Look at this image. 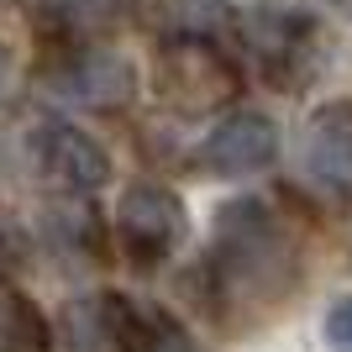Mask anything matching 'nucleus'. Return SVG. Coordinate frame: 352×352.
Masks as SVG:
<instances>
[{"label":"nucleus","instance_id":"1","mask_svg":"<svg viewBox=\"0 0 352 352\" xmlns=\"http://www.w3.org/2000/svg\"><path fill=\"white\" fill-rule=\"evenodd\" d=\"M206 279L221 321L236 310L268 316L300 284V236L268 200H232L216 216V248L206 258Z\"/></svg>","mask_w":352,"mask_h":352},{"label":"nucleus","instance_id":"2","mask_svg":"<svg viewBox=\"0 0 352 352\" xmlns=\"http://www.w3.org/2000/svg\"><path fill=\"white\" fill-rule=\"evenodd\" d=\"M242 89V74L226 58V47L206 32H174L163 37L158 53H153V95H158L168 111H184V116H200V111H221L226 100H236Z\"/></svg>","mask_w":352,"mask_h":352},{"label":"nucleus","instance_id":"3","mask_svg":"<svg viewBox=\"0 0 352 352\" xmlns=\"http://www.w3.org/2000/svg\"><path fill=\"white\" fill-rule=\"evenodd\" d=\"M168 337V321L126 294H79L58 316L63 352H158Z\"/></svg>","mask_w":352,"mask_h":352},{"label":"nucleus","instance_id":"4","mask_svg":"<svg viewBox=\"0 0 352 352\" xmlns=\"http://www.w3.org/2000/svg\"><path fill=\"white\" fill-rule=\"evenodd\" d=\"M43 85L53 100L79 105V111H126L137 100V69L126 53L105 43H63L58 58L43 69Z\"/></svg>","mask_w":352,"mask_h":352},{"label":"nucleus","instance_id":"5","mask_svg":"<svg viewBox=\"0 0 352 352\" xmlns=\"http://www.w3.org/2000/svg\"><path fill=\"white\" fill-rule=\"evenodd\" d=\"M316 43H321V27H316L305 11L252 6V11L242 16V47L258 58L263 79H274L279 89H294L316 69Z\"/></svg>","mask_w":352,"mask_h":352},{"label":"nucleus","instance_id":"6","mask_svg":"<svg viewBox=\"0 0 352 352\" xmlns=\"http://www.w3.org/2000/svg\"><path fill=\"white\" fill-rule=\"evenodd\" d=\"M116 236L132 268H158L163 258H174L179 236H184V200L168 184H132L116 206Z\"/></svg>","mask_w":352,"mask_h":352},{"label":"nucleus","instance_id":"7","mask_svg":"<svg viewBox=\"0 0 352 352\" xmlns=\"http://www.w3.org/2000/svg\"><path fill=\"white\" fill-rule=\"evenodd\" d=\"M32 163H37V174L53 179L63 195H89L111 179L105 147L89 132L69 126V121H53V116L32 126Z\"/></svg>","mask_w":352,"mask_h":352},{"label":"nucleus","instance_id":"8","mask_svg":"<svg viewBox=\"0 0 352 352\" xmlns=\"http://www.w3.org/2000/svg\"><path fill=\"white\" fill-rule=\"evenodd\" d=\"M279 158V126L258 111H236V116L216 121L206 132V142L195 147V163L206 174H258Z\"/></svg>","mask_w":352,"mask_h":352},{"label":"nucleus","instance_id":"9","mask_svg":"<svg viewBox=\"0 0 352 352\" xmlns=\"http://www.w3.org/2000/svg\"><path fill=\"white\" fill-rule=\"evenodd\" d=\"M305 168L331 195L352 200V100H326L305 126Z\"/></svg>","mask_w":352,"mask_h":352},{"label":"nucleus","instance_id":"10","mask_svg":"<svg viewBox=\"0 0 352 352\" xmlns=\"http://www.w3.org/2000/svg\"><path fill=\"white\" fill-rule=\"evenodd\" d=\"M43 226H47V248L58 252V258H69V263H100L105 258L100 216L85 206V195H74L63 206H47Z\"/></svg>","mask_w":352,"mask_h":352},{"label":"nucleus","instance_id":"11","mask_svg":"<svg viewBox=\"0 0 352 352\" xmlns=\"http://www.w3.org/2000/svg\"><path fill=\"white\" fill-rule=\"evenodd\" d=\"M0 352H53L47 316L6 279H0Z\"/></svg>","mask_w":352,"mask_h":352},{"label":"nucleus","instance_id":"12","mask_svg":"<svg viewBox=\"0 0 352 352\" xmlns=\"http://www.w3.org/2000/svg\"><path fill=\"white\" fill-rule=\"evenodd\" d=\"M32 263V232L0 206V279H16Z\"/></svg>","mask_w":352,"mask_h":352},{"label":"nucleus","instance_id":"13","mask_svg":"<svg viewBox=\"0 0 352 352\" xmlns=\"http://www.w3.org/2000/svg\"><path fill=\"white\" fill-rule=\"evenodd\" d=\"M47 6H53V16H58L63 37H74L79 27H89V21L121 11V6H132V0H47Z\"/></svg>","mask_w":352,"mask_h":352},{"label":"nucleus","instance_id":"14","mask_svg":"<svg viewBox=\"0 0 352 352\" xmlns=\"http://www.w3.org/2000/svg\"><path fill=\"white\" fill-rule=\"evenodd\" d=\"M326 347L331 352H352V300H337L326 316Z\"/></svg>","mask_w":352,"mask_h":352},{"label":"nucleus","instance_id":"15","mask_svg":"<svg viewBox=\"0 0 352 352\" xmlns=\"http://www.w3.org/2000/svg\"><path fill=\"white\" fill-rule=\"evenodd\" d=\"M11 95H16V58L0 47V105L11 100Z\"/></svg>","mask_w":352,"mask_h":352},{"label":"nucleus","instance_id":"16","mask_svg":"<svg viewBox=\"0 0 352 352\" xmlns=\"http://www.w3.org/2000/svg\"><path fill=\"white\" fill-rule=\"evenodd\" d=\"M347 6H352V0H347Z\"/></svg>","mask_w":352,"mask_h":352}]
</instances>
